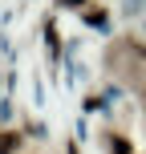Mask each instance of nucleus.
<instances>
[{
  "label": "nucleus",
  "instance_id": "obj_2",
  "mask_svg": "<svg viewBox=\"0 0 146 154\" xmlns=\"http://www.w3.org/2000/svg\"><path fill=\"white\" fill-rule=\"evenodd\" d=\"M110 150L114 154H130V142H126L122 134H114V138H110Z\"/></svg>",
  "mask_w": 146,
  "mask_h": 154
},
{
  "label": "nucleus",
  "instance_id": "obj_1",
  "mask_svg": "<svg viewBox=\"0 0 146 154\" xmlns=\"http://www.w3.org/2000/svg\"><path fill=\"white\" fill-rule=\"evenodd\" d=\"M16 150H20V134H16V130L0 134V154H16Z\"/></svg>",
  "mask_w": 146,
  "mask_h": 154
},
{
  "label": "nucleus",
  "instance_id": "obj_4",
  "mask_svg": "<svg viewBox=\"0 0 146 154\" xmlns=\"http://www.w3.org/2000/svg\"><path fill=\"white\" fill-rule=\"evenodd\" d=\"M61 4H65V8H77V4H85V0H61Z\"/></svg>",
  "mask_w": 146,
  "mask_h": 154
},
{
  "label": "nucleus",
  "instance_id": "obj_3",
  "mask_svg": "<svg viewBox=\"0 0 146 154\" xmlns=\"http://www.w3.org/2000/svg\"><path fill=\"white\" fill-rule=\"evenodd\" d=\"M85 20H89V24H106V12H98V8H89V12H85Z\"/></svg>",
  "mask_w": 146,
  "mask_h": 154
}]
</instances>
